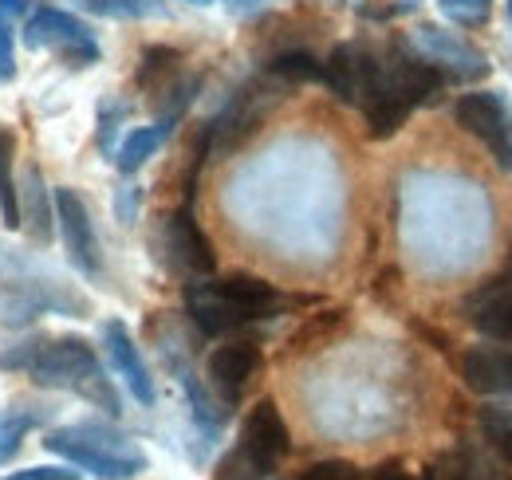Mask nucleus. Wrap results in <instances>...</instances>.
<instances>
[{"label":"nucleus","mask_w":512,"mask_h":480,"mask_svg":"<svg viewBox=\"0 0 512 480\" xmlns=\"http://www.w3.org/2000/svg\"><path fill=\"white\" fill-rule=\"evenodd\" d=\"M359 480H434V473H426V477H414V473H406L402 465H394V461H390V465H379V469H371L367 477L359 473Z\"/></svg>","instance_id":"34"},{"label":"nucleus","mask_w":512,"mask_h":480,"mask_svg":"<svg viewBox=\"0 0 512 480\" xmlns=\"http://www.w3.org/2000/svg\"><path fill=\"white\" fill-rule=\"evenodd\" d=\"M32 425H36L32 414H0V465L20 453V441Z\"/></svg>","instance_id":"27"},{"label":"nucleus","mask_w":512,"mask_h":480,"mask_svg":"<svg viewBox=\"0 0 512 480\" xmlns=\"http://www.w3.org/2000/svg\"><path fill=\"white\" fill-rule=\"evenodd\" d=\"M481 433L497 449V457L512 465V410H497V406L481 410Z\"/></svg>","instance_id":"24"},{"label":"nucleus","mask_w":512,"mask_h":480,"mask_svg":"<svg viewBox=\"0 0 512 480\" xmlns=\"http://www.w3.org/2000/svg\"><path fill=\"white\" fill-rule=\"evenodd\" d=\"M28 225L32 240L52 237V205H48V189L40 181V170H28V185L20 189V229Z\"/></svg>","instance_id":"18"},{"label":"nucleus","mask_w":512,"mask_h":480,"mask_svg":"<svg viewBox=\"0 0 512 480\" xmlns=\"http://www.w3.org/2000/svg\"><path fill=\"white\" fill-rule=\"evenodd\" d=\"M28 0H0V83L16 75V56H12V20L24 16Z\"/></svg>","instance_id":"25"},{"label":"nucleus","mask_w":512,"mask_h":480,"mask_svg":"<svg viewBox=\"0 0 512 480\" xmlns=\"http://www.w3.org/2000/svg\"><path fill=\"white\" fill-rule=\"evenodd\" d=\"M83 12L111 16V20H138V16H162V0H79Z\"/></svg>","instance_id":"23"},{"label":"nucleus","mask_w":512,"mask_h":480,"mask_svg":"<svg viewBox=\"0 0 512 480\" xmlns=\"http://www.w3.org/2000/svg\"><path fill=\"white\" fill-rule=\"evenodd\" d=\"M509 20H512V0H509Z\"/></svg>","instance_id":"37"},{"label":"nucleus","mask_w":512,"mask_h":480,"mask_svg":"<svg viewBox=\"0 0 512 480\" xmlns=\"http://www.w3.org/2000/svg\"><path fill=\"white\" fill-rule=\"evenodd\" d=\"M123 115H127V107H103V115H99V150L103 154H111V142H115V130H119Z\"/></svg>","instance_id":"31"},{"label":"nucleus","mask_w":512,"mask_h":480,"mask_svg":"<svg viewBox=\"0 0 512 480\" xmlns=\"http://www.w3.org/2000/svg\"><path fill=\"white\" fill-rule=\"evenodd\" d=\"M4 370H24L36 386H48V390H67V394H79L83 402L99 406L103 414L119 418L123 414V402L103 370V362L95 355V347L87 339H75V335H60V339H28L20 347H12L8 355H0Z\"/></svg>","instance_id":"1"},{"label":"nucleus","mask_w":512,"mask_h":480,"mask_svg":"<svg viewBox=\"0 0 512 480\" xmlns=\"http://www.w3.org/2000/svg\"><path fill=\"white\" fill-rule=\"evenodd\" d=\"M162 237H166V256H170V264L178 272H186V276H213L217 256H213V244L201 233L197 217H193V201H186L178 213L166 217Z\"/></svg>","instance_id":"11"},{"label":"nucleus","mask_w":512,"mask_h":480,"mask_svg":"<svg viewBox=\"0 0 512 480\" xmlns=\"http://www.w3.org/2000/svg\"><path fill=\"white\" fill-rule=\"evenodd\" d=\"M438 4H442V12H446L449 20H457L465 28L485 24L489 12H493V0H438Z\"/></svg>","instance_id":"28"},{"label":"nucleus","mask_w":512,"mask_h":480,"mask_svg":"<svg viewBox=\"0 0 512 480\" xmlns=\"http://www.w3.org/2000/svg\"><path fill=\"white\" fill-rule=\"evenodd\" d=\"M24 44L28 48H52L67 67H91L99 63V44L87 24H79L71 12L60 8H40L24 24Z\"/></svg>","instance_id":"4"},{"label":"nucleus","mask_w":512,"mask_h":480,"mask_svg":"<svg viewBox=\"0 0 512 480\" xmlns=\"http://www.w3.org/2000/svg\"><path fill=\"white\" fill-rule=\"evenodd\" d=\"M288 449H292V437H288V425L280 418L276 402H272V398H260L253 410H249L245 425H241V445H237V453L253 465L260 477H268V473L288 457Z\"/></svg>","instance_id":"7"},{"label":"nucleus","mask_w":512,"mask_h":480,"mask_svg":"<svg viewBox=\"0 0 512 480\" xmlns=\"http://www.w3.org/2000/svg\"><path fill=\"white\" fill-rule=\"evenodd\" d=\"M217 477H221V480H264L253 465H249V461L237 453V449H233V453H229V457L217 465Z\"/></svg>","instance_id":"30"},{"label":"nucleus","mask_w":512,"mask_h":480,"mask_svg":"<svg viewBox=\"0 0 512 480\" xmlns=\"http://www.w3.org/2000/svg\"><path fill=\"white\" fill-rule=\"evenodd\" d=\"M465 386L477 394H512V351L509 347H473L461 359Z\"/></svg>","instance_id":"15"},{"label":"nucleus","mask_w":512,"mask_h":480,"mask_svg":"<svg viewBox=\"0 0 512 480\" xmlns=\"http://www.w3.org/2000/svg\"><path fill=\"white\" fill-rule=\"evenodd\" d=\"M260 362H264L260 343H253V339H233V343H225V347H217L209 355V386L233 406L245 394V386L256 378Z\"/></svg>","instance_id":"13"},{"label":"nucleus","mask_w":512,"mask_h":480,"mask_svg":"<svg viewBox=\"0 0 512 480\" xmlns=\"http://www.w3.org/2000/svg\"><path fill=\"white\" fill-rule=\"evenodd\" d=\"M434 480H497L489 473V465L473 453H453L446 457L438 469H434Z\"/></svg>","instance_id":"26"},{"label":"nucleus","mask_w":512,"mask_h":480,"mask_svg":"<svg viewBox=\"0 0 512 480\" xmlns=\"http://www.w3.org/2000/svg\"><path fill=\"white\" fill-rule=\"evenodd\" d=\"M138 201H142V189H134V185H123V189H119L115 213H119L123 225H134V221H138Z\"/></svg>","instance_id":"32"},{"label":"nucleus","mask_w":512,"mask_h":480,"mask_svg":"<svg viewBox=\"0 0 512 480\" xmlns=\"http://www.w3.org/2000/svg\"><path fill=\"white\" fill-rule=\"evenodd\" d=\"M414 44H418V56L434 63L446 79H461V83H477L489 75V60L457 32L449 28H438V24H422L414 32Z\"/></svg>","instance_id":"10"},{"label":"nucleus","mask_w":512,"mask_h":480,"mask_svg":"<svg viewBox=\"0 0 512 480\" xmlns=\"http://www.w3.org/2000/svg\"><path fill=\"white\" fill-rule=\"evenodd\" d=\"M12 162H16V138L0 126V225L4 229H20V185L12 178Z\"/></svg>","instance_id":"19"},{"label":"nucleus","mask_w":512,"mask_h":480,"mask_svg":"<svg viewBox=\"0 0 512 480\" xmlns=\"http://www.w3.org/2000/svg\"><path fill=\"white\" fill-rule=\"evenodd\" d=\"M268 107H272V95H268L260 83H249L245 91H237L233 103L209 122V130L201 134L205 150H209V154H233L245 138L256 134V126L268 115Z\"/></svg>","instance_id":"8"},{"label":"nucleus","mask_w":512,"mask_h":480,"mask_svg":"<svg viewBox=\"0 0 512 480\" xmlns=\"http://www.w3.org/2000/svg\"><path fill=\"white\" fill-rule=\"evenodd\" d=\"M83 473L75 469H64V465H44V469H24V473H12L4 480H79Z\"/></svg>","instance_id":"33"},{"label":"nucleus","mask_w":512,"mask_h":480,"mask_svg":"<svg viewBox=\"0 0 512 480\" xmlns=\"http://www.w3.org/2000/svg\"><path fill=\"white\" fill-rule=\"evenodd\" d=\"M103 347H107V359H111V370L127 382V390L142 402V406H154V378H150V370H146V362H142V351H138V343L130 339L127 323H119V319H111V323H103Z\"/></svg>","instance_id":"14"},{"label":"nucleus","mask_w":512,"mask_h":480,"mask_svg":"<svg viewBox=\"0 0 512 480\" xmlns=\"http://www.w3.org/2000/svg\"><path fill=\"white\" fill-rule=\"evenodd\" d=\"M56 217H60V229H64V244L71 264L83 276H99L103 272V260H99L95 225H91V213H87V205H83V197L75 189H67V185L56 189Z\"/></svg>","instance_id":"12"},{"label":"nucleus","mask_w":512,"mask_h":480,"mask_svg":"<svg viewBox=\"0 0 512 480\" xmlns=\"http://www.w3.org/2000/svg\"><path fill=\"white\" fill-rule=\"evenodd\" d=\"M162 130L158 126H138V130H130L127 142L119 146V154H115V166H119V174H138L154 154H158V146H162Z\"/></svg>","instance_id":"20"},{"label":"nucleus","mask_w":512,"mask_h":480,"mask_svg":"<svg viewBox=\"0 0 512 480\" xmlns=\"http://www.w3.org/2000/svg\"><path fill=\"white\" fill-rule=\"evenodd\" d=\"M469 315L485 339L512 343V288H477L469 296Z\"/></svg>","instance_id":"16"},{"label":"nucleus","mask_w":512,"mask_h":480,"mask_svg":"<svg viewBox=\"0 0 512 480\" xmlns=\"http://www.w3.org/2000/svg\"><path fill=\"white\" fill-rule=\"evenodd\" d=\"M383 79V60L363 44H339L323 63V83L347 107H363Z\"/></svg>","instance_id":"6"},{"label":"nucleus","mask_w":512,"mask_h":480,"mask_svg":"<svg viewBox=\"0 0 512 480\" xmlns=\"http://www.w3.org/2000/svg\"><path fill=\"white\" fill-rule=\"evenodd\" d=\"M501 276H505V280L512 284V248H509V264H505V272H501Z\"/></svg>","instance_id":"35"},{"label":"nucleus","mask_w":512,"mask_h":480,"mask_svg":"<svg viewBox=\"0 0 512 480\" xmlns=\"http://www.w3.org/2000/svg\"><path fill=\"white\" fill-rule=\"evenodd\" d=\"M453 119L465 134H473L477 142H485V150L493 154V162L501 170H512V119L501 95L493 91H469L453 103Z\"/></svg>","instance_id":"5"},{"label":"nucleus","mask_w":512,"mask_h":480,"mask_svg":"<svg viewBox=\"0 0 512 480\" xmlns=\"http://www.w3.org/2000/svg\"><path fill=\"white\" fill-rule=\"evenodd\" d=\"M193 4H209V0H193Z\"/></svg>","instance_id":"36"},{"label":"nucleus","mask_w":512,"mask_h":480,"mask_svg":"<svg viewBox=\"0 0 512 480\" xmlns=\"http://www.w3.org/2000/svg\"><path fill=\"white\" fill-rule=\"evenodd\" d=\"M347 323V311L343 307H331V311H320V315H312L292 339H288V347H292V355H300V351H316L323 347L339 327Z\"/></svg>","instance_id":"21"},{"label":"nucleus","mask_w":512,"mask_h":480,"mask_svg":"<svg viewBox=\"0 0 512 480\" xmlns=\"http://www.w3.org/2000/svg\"><path fill=\"white\" fill-rule=\"evenodd\" d=\"M383 75H386V83H390V91H394L402 103H410V107L438 103V95H442V87H446V75L426 60V56H418L410 44H402V40L390 44Z\"/></svg>","instance_id":"9"},{"label":"nucleus","mask_w":512,"mask_h":480,"mask_svg":"<svg viewBox=\"0 0 512 480\" xmlns=\"http://www.w3.org/2000/svg\"><path fill=\"white\" fill-rule=\"evenodd\" d=\"M288 296H280L268 280L249 276V272H233L221 280H205V284H190L186 288V311L197 323L201 335H229L245 323L256 319H272L288 307Z\"/></svg>","instance_id":"2"},{"label":"nucleus","mask_w":512,"mask_h":480,"mask_svg":"<svg viewBox=\"0 0 512 480\" xmlns=\"http://www.w3.org/2000/svg\"><path fill=\"white\" fill-rule=\"evenodd\" d=\"M44 449L60 453L75 469L91 473L99 480H130L146 473V457L142 449L127 441L123 433H111L103 425H67V429H52L44 437Z\"/></svg>","instance_id":"3"},{"label":"nucleus","mask_w":512,"mask_h":480,"mask_svg":"<svg viewBox=\"0 0 512 480\" xmlns=\"http://www.w3.org/2000/svg\"><path fill=\"white\" fill-rule=\"evenodd\" d=\"M296 480H359V469L351 461H320V465L304 469Z\"/></svg>","instance_id":"29"},{"label":"nucleus","mask_w":512,"mask_h":480,"mask_svg":"<svg viewBox=\"0 0 512 480\" xmlns=\"http://www.w3.org/2000/svg\"><path fill=\"white\" fill-rule=\"evenodd\" d=\"M268 75L280 79V83H316L323 79V63L312 52H280L268 60Z\"/></svg>","instance_id":"22"},{"label":"nucleus","mask_w":512,"mask_h":480,"mask_svg":"<svg viewBox=\"0 0 512 480\" xmlns=\"http://www.w3.org/2000/svg\"><path fill=\"white\" fill-rule=\"evenodd\" d=\"M178 71H182V52L178 48H166V44H154V48L142 52L138 71H134V83L142 91H150V95H162L178 79Z\"/></svg>","instance_id":"17"}]
</instances>
